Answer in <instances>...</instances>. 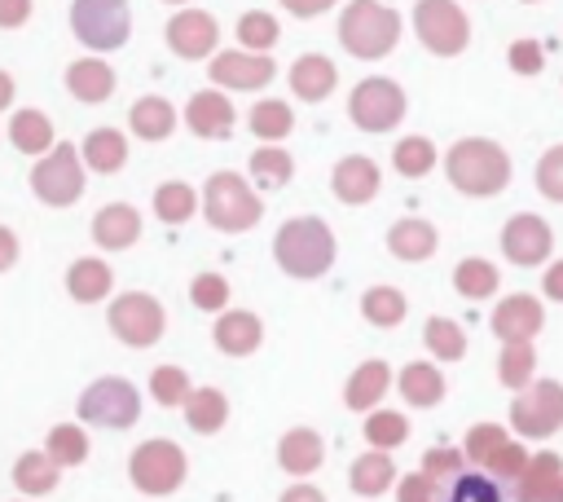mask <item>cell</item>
<instances>
[{
    "label": "cell",
    "instance_id": "4dcf8cb0",
    "mask_svg": "<svg viewBox=\"0 0 563 502\" xmlns=\"http://www.w3.org/2000/svg\"><path fill=\"white\" fill-rule=\"evenodd\" d=\"M537 185H541V194L563 198V145L550 150V154L537 163Z\"/></svg>",
    "mask_w": 563,
    "mask_h": 502
},
{
    "label": "cell",
    "instance_id": "4fadbf2b",
    "mask_svg": "<svg viewBox=\"0 0 563 502\" xmlns=\"http://www.w3.org/2000/svg\"><path fill=\"white\" fill-rule=\"evenodd\" d=\"M35 194L48 198V203H70L79 194V172L70 163V150H57L53 163L35 167Z\"/></svg>",
    "mask_w": 563,
    "mask_h": 502
},
{
    "label": "cell",
    "instance_id": "5bb4252c",
    "mask_svg": "<svg viewBox=\"0 0 563 502\" xmlns=\"http://www.w3.org/2000/svg\"><path fill=\"white\" fill-rule=\"evenodd\" d=\"M167 35H172V48H176V53L202 57V53L216 44V22H211L207 13H180V18L167 26Z\"/></svg>",
    "mask_w": 563,
    "mask_h": 502
},
{
    "label": "cell",
    "instance_id": "f6af8a7d",
    "mask_svg": "<svg viewBox=\"0 0 563 502\" xmlns=\"http://www.w3.org/2000/svg\"><path fill=\"white\" fill-rule=\"evenodd\" d=\"M510 57H515V66H523V70H532V66H537V48H532V44H519Z\"/></svg>",
    "mask_w": 563,
    "mask_h": 502
},
{
    "label": "cell",
    "instance_id": "3957f363",
    "mask_svg": "<svg viewBox=\"0 0 563 502\" xmlns=\"http://www.w3.org/2000/svg\"><path fill=\"white\" fill-rule=\"evenodd\" d=\"M396 40V13L374 4V0H356L347 13H343V44L356 53V57H383Z\"/></svg>",
    "mask_w": 563,
    "mask_h": 502
},
{
    "label": "cell",
    "instance_id": "277c9868",
    "mask_svg": "<svg viewBox=\"0 0 563 502\" xmlns=\"http://www.w3.org/2000/svg\"><path fill=\"white\" fill-rule=\"evenodd\" d=\"M449 172H453L457 189H466V194H493L506 181V159L497 154L493 141H462L453 150V159H449Z\"/></svg>",
    "mask_w": 563,
    "mask_h": 502
},
{
    "label": "cell",
    "instance_id": "83f0119b",
    "mask_svg": "<svg viewBox=\"0 0 563 502\" xmlns=\"http://www.w3.org/2000/svg\"><path fill=\"white\" fill-rule=\"evenodd\" d=\"M537 326V308L528 299H515V304H501L497 308V330L501 335H528Z\"/></svg>",
    "mask_w": 563,
    "mask_h": 502
},
{
    "label": "cell",
    "instance_id": "2e32d148",
    "mask_svg": "<svg viewBox=\"0 0 563 502\" xmlns=\"http://www.w3.org/2000/svg\"><path fill=\"white\" fill-rule=\"evenodd\" d=\"M334 189H339V198L361 203V198H369L378 189V167L365 163V159H347V163L334 167Z\"/></svg>",
    "mask_w": 563,
    "mask_h": 502
},
{
    "label": "cell",
    "instance_id": "d590c367",
    "mask_svg": "<svg viewBox=\"0 0 563 502\" xmlns=\"http://www.w3.org/2000/svg\"><path fill=\"white\" fill-rule=\"evenodd\" d=\"M457 282L466 295H488L493 291V269L488 264H462L457 269Z\"/></svg>",
    "mask_w": 563,
    "mask_h": 502
},
{
    "label": "cell",
    "instance_id": "d6986e66",
    "mask_svg": "<svg viewBox=\"0 0 563 502\" xmlns=\"http://www.w3.org/2000/svg\"><path fill=\"white\" fill-rule=\"evenodd\" d=\"M431 247H435V233L422 220H405L391 229V251L400 260H422V255H431Z\"/></svg>",
    "mask_w": 563,
    "mask_h": 502
},
{
    "label": "cell",
    "instance_id": "ffe728a7",
    "mask_svg": "<svg viewBox=\"0 0 563 502\" xmlns=\"http://www.w3.org/2000/svg\"><path fill=\"white\" fill-rule=\"evenodd\" d=\"M97 238L106 247H123L136 238V211L132 207H106L101 220H97Z\"/></svg>",
    "mask_w": 563,
    "mask_h": 502
},
{
    "label": "cell",
    "instance_id": "4316f807",
    "mask_svg": "<svg viewBox=\"0 0 563 502\" xmlns=\"http://www.w3.org/2000/svg\"><path fill=\"white\" fill-rule=\"evenodd\" d=\"M220 418H224V401H220V392H198L194 401H189V423L198 427V432H216L220 427Z\"/></svg>",
    "mask_w": 563,
    "mask_h": 502
},
{
    "label": "cell",
    "instance_id": "ac0fdd59",
    "mask_svg": "<svg viewBox=\"0 0 563 502\" xmlns=\"http://www.w3.org/2000/svg\"><path fill=\"white\" fill-rule=\"evenodd\" d=\"M216 343L224 352H251L260 343V321L251 313H229L220 326H216Z\"/></svg>",
    "mask_w": 563,
    "mask_h": 502
},
{
    "label": "cell",
    "instance_id": "484cf974",
    "mask_svg": "<svg viewBox=\"0 0 563 502\" xmlns=\"http://www.w3.org/2000/svg\"><path fill=\"white\" fill-rule=\"evenodd\" d=\"M400 383H405V392H409V401H413V405H431V401H440V392H444V388H440V379H435L427 365H409Z\"/></svg>",
    "mask_w": 563,
    "mask_h": 502
},
{
    "label": "cell",
    "instance_id": "7c38bea8",
    "mask_svg": "<svg viewBox=\"0 0 563 502\" xmlns=\"http://www.w3.org/2000/svg\"><path fill=\"white\" fill-rule=\"evenodd\" d=\"M515 418H519L523 432H554L559 418H563V396H559V388H554V383L532 388V396H523V401L515 405Z\"/></svg>",
    "mask_w": 563,
    "mask_h": 502
},
{
    "label": "cell",
    "instance_id": "cb8c5ba5",
    "mask_svg": "<svg viewBox=\"0 0 563 502\" xmlns=\"http://www.w3.org/2000/svg\"><path fill=\"white\" fill-rule=\"evenodd\" d=\"M88 163L101 167V172H114V167L123 163V137L110 132V128L92 132V137H88Z\"/></svg>",
    "mask_w": 563,
    "mask_h": 502
},
{
    "label": "cell",
    "instance_id": "1f68e13d",
    "mask_svg": "<svg viewBox=\"0 0 563 502\" xmlns=\"http://www.w3.org/2000/svg\"><path fill=\"white\" fill-rule=\"evenodd\" d=\"M238 35H242L251 48H268V44L277 40V22H273V18H264V13H246V18H242V26H238Z\"/></svg>",
    "mask_w": 563,
    "mask_h": 502
},
{
    "label": "cell",
    "instance_id": "6da1fadb",
    "mask_svg": "<svg viewBox=\"0 0 563 502\" xmlns=\"http://www.w3.org/2000/svg\"><path fill=\"white\" fill-rule=\"evenodd\" d=\"M277 260H282V269L295 273V277H317V273H325L330 260H334V238H330L325 225L312 220V216L290 220V225L277 233Z\"/></svg>",
    "mask_w": 563,
    "mask_h": 502
},
{
    "label": "cell",
    "instance_id": "8d00e7d4",
    "mask_svg": "<svg viewBox=\"0 0 563 502\" xmlns=\"http://www.w3.org/2000/svg\"><path fill=\"white\" fill-rule=\"evenodd\" d=\"M383 379H387V370L383 365H369V370H361V379H356V388H352V405H365V396L374 401L378 396V388H383Z\"/></svg>",
    "mask_w": 563,
    "mask_h": 502
},
{
    "label": "cell",
    "instance_id": "9c48e42d",
    "mask_svg": "<svg viewBox=\"0 0 563 502\" xmlns=\"http://www.w3.org/2000/svg\"><path fill=\"white\" fill-rule=\"evenodd\" d=\"M207 211H211V225H220V229H246L255 220V203L242 194L238 176H229V172H216L211 176Z\"/></svg>",
    "mask_w": 563,
    "mask_h": 502
},
{
    "label": "cell",
    "instance_id": "5b68a950",
    "mask_svg": "<svg viewBox=\"0 0 563 502\" xmlns=\"http://www.w3.org/2000/svg\"><path fill=\"white\" fill-rule=\"evenodd\" d=\"M435 502H515V484L493 467H449L435 484Z\"/></svg>",
    "mask_w": 563,
    "mask_h": 502
},
{
    "label": "cell",
    "instance_id": "8992f818",
    "mask_svg": "<svg viewBox=\"0 0 563 502\" xmlns=\"http://www.w3.org/2000/svg\"><path fill=\"white\" fill-rule=\"evenodd\" d=\"M79 414L97 427H128L141 414V401L132 392L128 379H97L84 396H79Z\"/></svg>",
    "mask_w": 563,
    "mask_h": 502
},
{
    "label": "cell",
    "instance_id": "9a60e30c",
    "mask_svg": "<svg viewBox=\"0 0 563 502\" xmlns=\"http://www.w3.org/2000/svg\"><path fill=\"white\" fill-rule=\"evenodd\" d=\"M211 75L220 84H233V88H255V84H268L273 62L268 57H238V53H229V57H216Z\"/></svg>",
    "mask_w": 563,
    "mask_h": 502
},
{
    "label": "cell",
    "instance_id": "f35d334b",
    "mask_svg": "<svg viewBox=\"0 0 563 502\" xmlns=\"http://www.w3.org/2000/svg\"><path fill=\"white\" fill-rule=\"evenodd\" d=\"M31 18V0H0V26H18Z\"/></svg>",
    "mask_w": 563,
    "mask_h": 502
},
{
    "label": "cell",
    "instance_id": "e575fe53",
    "mask_svg": "<svg viewBox=\"0 0 563 502\" xmlns=\"http://www.w3.org/2000/svg\"><path fill=\"white\" fill-rule=\"evenodd\" d=\"M154 203H158V211H163L167 220H185V211H189V203H194V198H189V189H185V185H167Z\"/></svg>",
    "mask_w": 563,
    "mask_h": 502
},
{
    "label": "cell",
    "instance_id": "ba28073f",
    "mask_svg": "<svg viewBox=\"0 0 563 502\" xmlns=\"http://www.w3.org/2000/svg\"><path fill=\"white\" fill-rule=\"evenodd\" d=\"M400 114H405V97L387 79H369V84H361L352 92V119L361 128H369V132H387Z\"/></svg>",
    "mask_w": 563,
    "mask_h": 502
},
{
    "label": "cell",
    "instance_id": "30bf717a",
    "mask_svg": "<svg viewBox=\"0 0 563 502\" xmlns=\"http://www.w3.org/2000/svg\"><path fill=\"white\" fill-rule=\"evenodd\" d=\"M110 326H114V335H123L128 343H150V339L163 330V313H158L150 299L128 295V299H119V304L110 308Z\"/></svg>",
    "mask_w": 563,
    "mask_h": 502
},
{
    "label": "cell",
    "instance_id": "ee69618b",
    "mask_svg": "<svg viewBox=\"0 0 563 502\" xmlns=\"http://www.w3.org/2000/svg\"><path fill=\"white\" fill-rule=\"evenodd\" d=\"M325 4H334V0H286V9L299 13V18H312V13H321Z\"/></svg>",
    "mask_w": 563,
    "mask_h": 502
},
{
    "label": "cell",
    "instance_id": "7dc6e473",
    "mask_svg": "<svg viewBox=\"0 0 563 502\" xmlns=\"http://www.w3.org/2000/svg\"><path fill=\"white\" fill-rule=\"evenodd\" d=\"M9 260H13V238H9V233H0V269H4Z\"/></svg>",
    "mask_w": 563,
    "mask_h": 502
},
{
    "label": "cell",
    "instance_id": "ab89813d",
    "mask_svg": "<svg viewBox=\"0 0 563 502\" xmlns=\"http://www.w3.org/2000/svg\"><path fill=\"white\" fill-rule=\"evenodd\" d=\"M361 462H365V467L356 471V484H369V489H374V484L387 480V462H383V458H361Z\"/></svg>",
    "mask_w": 563,
    "mask_h": 502
},
{
    "label": "cell",
    "instance_id": "836d02e7",
    "mask_svg": "<svg viewBox=\"0 0 563 502\" xmlns=\"http://www.w3.org/2000/svg\"><path fill=\"white\" fill-rule=\"evenodd\" d=\"M286 123H290V119H286V106H282V101L255 106V114H251V128H255L260 137H264V132H268V137H277V132H286Z\"/></svg>",
    "mask_w": 563,
    "mask_h": 502
},
{
    "label": "cell",
    "instance_id": "c3c4849f",
    "mask_svg": "<svg viewBox=\"0 0 563 502\" xmlns=\"http://www.w3.org/2000/svg\"><path fill=\"white\" fill-rule=\"evenodd\" d=\"M4 101H9V79L0 75V106H4Z\"/></svg>",
    "mask_w": 563,
    "mask_h": 502
},
{
    "label": "cell",
    "instance_id": "bcb514c9",
    "mask_svg": "<svg viewBox=\"0 0 563 502\" xmlns=\"http://www.w3.org/2000/svg\"><path fill=\"white\" fill-rule=\"evenodd\" d=\"M545 286H550V295H554V299H563V264L550 273V282H545Z\"/></svg>",
    "mask_w": 563,
    "mask_h": 502
},
{
    "label": "cell",
    "instance_id": "f546056e",
    "mask_svg": "<svg viewBox=\"0 0 563 502\" xmlns=\"http://www.w3.org/2000/svg\"><path fill=\"white\" fill-rule=\"evenodd\" d=\"M431 159H435V154H431V145H427L422 137H409V141L396 145V167L409 172V176H422V172L431 167Z\"/></svg>",
    "mask_w": 563,
    "mask_h": 502
},
{
    "label": "cell",
    "instance_id": "7a4b0ae2",
    "mask_svg": "<svg viewBox=\"0 0 563 502\" xmlns=\"http://www.w3.org/2000/svg\"><path fill=\"white\" fill-rule=\"evenodd\" d=\"M70 26L88 48H119L132 31V9L128 0H75Z\"/></svg>",
    "mask_w": 563,
    "mask_h": 502
},
{
    "label": "cell",
    "instance_id": "44dd1931",
    "mask_svg": "<svg viewBox=\"0 0 563 502\" xmlns=\"http://www.w3.org/2000/svg\"><path fill=\"white\" fill-rule=\"evenodd\" d=\"M189 123H194L198 132H211V137H216V132H224V128L233 123V110H229L220 97L207 92V97H194V106H189Z\"/></svg>",
    "mask_w": 563,
    "mask_h": 502
},
{
    "label": "cell",
    "instance_id": "f1b7e54d",
    "mask_svg": "<svg viewBox=\"0 0 563 502\" xmlns=\"http://www.w3.org/2000/svg\"><path fill=\"white\" fill-rule=\"evenodd\" d=\"M400 313H405V299H400L396 291L378 286V291H369V295H365V317H369V321H378V326H391Z\"/></svg>",
    "mask_w": 563,
    "mask_h": 502
},
{
    "label": "cell",
    "instance_id": "d4e9b609",
    "mask_svg": "<svg viewBox=\"0 0 563 502\" xmlns=\"http://www.w3.org/2000/svg\"><path fill=\"white\" fill-rule=\"evenodd\" d=\"M13 141H18V150H44V145H48V123H44V114L22 110V114L13 119Z\"/></svg>",
    "mask_w": 563,
    "mask_h": 502
},
{
    "label": "cell",
    "instance_id": "e0dca14e",
    "mask_svg": "<svg viewBox=\"0 0 563 502\" xmlns=\"http://www.w3.org/2000/svg\"><path fill=\"white\" fill-rule=\"evenodd\" d=\"M290 84H295V92L299 97H325L330 92V84H334V66L325 62V57H299L295 62V70H290Z\"/></svg>",
    "mask_w": 563,
    "mask_h": 502
},
{
    "label": "cell",
    "instance_id": "52a82bcc",
    "mask_svg": "<svg viewBox=\"0 0 563 502\" xmlns=\"http://www.w3.org/2000/svg\"><path fill=\"white\" fill-rule=\"evenodd\" d=\"M413 22H418V35L427 40V48H435V53H457L466 44V18L449 0H418Z\"/></svg>",
    "mask_w": 563,
    "mask_h": 502
},
{
    "label": "cell",
    "instance_id": "b9f144b4",
    "mask_svg": "<svg viewBox=\"0 0 563 502\" xmlns=\"http://www.w3.org/2000/svg\"><path fill=\"white\" fill-rule=\"evenodd\" d=\"M220 295H224L220 277H202V282H198V291H194V299H198V304H207V308H211V304H220Z\"/></svg>",
    "mask_w": 563,
    "mask_h": 502
},
{
    "label": "cell",
    "instance_id": "7402d4cb",
    "mask_svg": "<svg viewBox=\"0 0 563 502\" xmlns=\"http://www.w3.org/2000/svg\"><path fill=\"white\" fill-rule=\"evenodd\" d=\"M70 88H75L79 97L101 101V97L110 92V70H106L101 62H75V66H70Z\"/></svg>",
    "mask_w": 563,
    "mask_h": 502
},
{
    "label": "cell",
    "instance_id": "603a6c76",
    "mask_svg": "<svg viewBox=\"0 0 563 502\" xmlns=\"http://www.w3.org/2000/svg\"><path fill=\"white\" fill-rule=\"evenodd\" d=\"M132 123H136L141 137H163V132H172V106L163 97H145L132 110Z\"/></svg>",
    "mask_w": 563,
    "mask_h": 502
},
{
    "label": "cell",
    "instance_id": "8fae6325",
    "mask_svg": "<svg viewBox=\"0 0 563 502\" xmlns=\"http://www.w3.org/2000/svg\"><path fill=\"white\" fill-rule=\"evenodd\" d=\"M501 247L515 264H537L545 251H550V229L537 220V216H515L501 233Z\"/></svg>",
    "mask_w": 563,
    "mask_h": 502
},
{
    "label": "cell",
    "instance_id": "60d3db41",
    "mask_svg": "<svg viewBox=\"0 0 563 502\" xmlns=\"http://www.w3.org/2000/svg\"><path fill=\"white\" fill-rule=\"evenodd\" d=\"M255 172H260V176L268 172L273 185H282V181H286V159H282V154H255Z\"/></svg>",
    "mask_w": 563,
    "mask_h": 502
},
{
    "label": "cell",
    "instance_id": "d6a6232c",
    "mask_svg": "<svg viewBox=\"0 0 563 502\" xmlns=\"http://www.w3.org/2000/svg\"><path fill=\"white\" fill-rule=\"evenodd\" d=\"M70 291H75L79 299H97V295L106 291V269H101V264H75Z\"/></svg>",
    "mask_w": 563,
    "mask_h": 502
},
{
    "label": "cell",
    "instance_id": "7bdbcfd3",
    "mask_svg": "<svg viewBox=\"0 0 563 502\" xmlns=\"http://www.w3.org/2000/svg\"><path fill=\"white\" fill-rule=\"evenodd\" d=\"M374 432H378L383 440H396V436H400V418H396V414H378V418H374Z\"/></svg>",
    "mask_w": 563,
    "mask_h": 502
},
{
    "label": "cell",
    "instance_id": "74e56055",
    "mask_svg": "<svg viewBox=\"0 0 563 502\" xmlns=\"http://www.w3.org/2000/svg\"><path fill=\"white\" fill-rule=\"evenodd\" d=\"M427 339H431V348H444L449 357H457V352H462V339H457V330H453L449 321H440V317L431 321V330H427Z\"/></svg>",
    "mask_w": 563,
    "mask_h": 502
}]
</instances>
